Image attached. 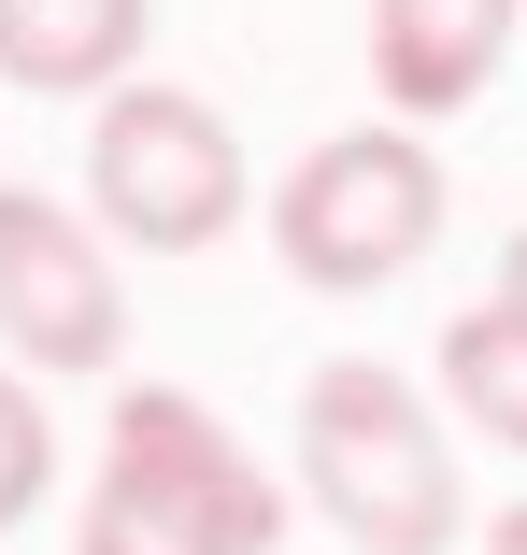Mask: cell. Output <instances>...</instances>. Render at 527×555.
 <instances>
[{"instance_id": "6da1fadb", "label": "cell", "mask_w": 527, "mask_h": 555, "mask_svg": "<svg viewBox=\"0 0 527 555\" xmlns=\"http://www.w3.org/2000/svg\"><path fill=\"white\" fill-rule=\"evenodd\" d=\"M271 541H285V485L243 441L185 385H115V441H100L72 555H271Z\"/></svg>"}, {"instance_id": "7a4b0ae2", "label": "cell", "mask_w": 527, "mask_h": 555, "mask_svg": "<svg viewBox=\"0 0 527 555\" xmlns=\"http://www.w3.org/2000/svg\"><path fill=\"white\" fill-rule=\"evenodd\" d=\"M299 499L357 555H457V456L385 357H329L299 385Z\"/></svg>"}, {"instance_id": "3957f363", "label": "cell", "mask_w": 527, "mask_h": 555, "mask_svg": "<svg viewBox=\"0 0 527 555\" xmlns=\"http://www.w3.org/2000/svg\"><path fill=\"white\" fill-rule=\"evenodd\" d=\"M428 243H442V157H428V129H343V143H313L285 171V199H271V257L299 285H329V299L399 285Z\"/></svg>"}, {"instance_id": "277c9868", "label": "cell", "mask_w": 527, "mask_h": 555, "mask_svg": "<svg viewBox=\"0 0 527 555\" xmlns=\"http://www.w3.org/2000/svg\"><path fill=\"white\" fill-rule=\"evenodd\" d=\"M86 199H100L115 243L200 257V243H229V214H243V143H229V115L200 86H115L100 129H86Z\"/></svg>"}, {"instance_id": "5b68a950", "label": "cell", "mask_w": 527, "mask_h": 555, "mask_svg": "<svg viewBox=\"0 0 527 555\" xmlns=\"http://www.w3.org/2000/svg\"><path fill=\"white\" fill-rule=\"evenodd\" d=\"M0 343L29 371H115V343H129L100 229L72 199H43V185H0Z\"/></svg>"}, {"instance_id": "8992f818", "label": "cell", "mask_w": 527, "mask_h": 555, "mask_svg": "<svg viewBox=\"0 0 527 555\" xmlns=\"http://www.w3.org/2000/svg\"><path fill=\"white\" fill-rule=\"evenodd\" d=\"M527 29V0H371V86H385V115L399 129H442L471 115V100L499 86Z\"/></svg>"}, {"instance_id": "52a82bcc", "label": "cell", "mask_w": 527, "mask_h": 555, "mask_svg": "<svg viewBox=\"0 0 527 555\" xmlns=\"http://www.w3.org/2000/svg\"><path fill=\"white\" fill-rule=\"evenodd\" d=\"M143 15H157V0H0V86L100 100V86L143 57Z\"/></svg>"}, {"instance_id": "ba28073f", "label": "cell", "mask_w": 527, "mask_h": 555, "mask_svg": "<svg viewBox=\"0 0 527 555\" xmlns=\"http://www.w3.org/2000/svg\"><path fill=\"white\" fill-rule=\"evenodd\" d=\"M442 399H457V427H485V441L527 456V313L513 299H485V313L442 327Z\"/></svg>"}, {"instance_id": "9c48e42d", "label": "cell", "mask_w": 527, "mask_h": 555, "mask_svg": "<svg viewBox=\"0 0 527 555\" xmlns=\"http://www.w3.org/2000/svg\"><path fill=\"white\" fill-rule=\"evenodd\" d=\"M43 485H57V413H43L15 371H0V527L43 513Z\"/></svg>"}, {"instance_id": "30bf717a", "label": "cell", "mask_w": 527, "mask_h": 555, "mask_svg": "<svg viewBox=\"0 0 527 555\" xmlns=\"http://www.w3.org/2000/svg\"><path fill=\"white\" fill-rule=\"evenodd\" d=\"M485 555H527V499H513V513H499V527H485Z\"/></svg>"}, {"instance_id": "8fae6325", "label": "cell", "mask_w": 527, "mask_h": 555, "mask_svg": "<svg viewBox=\"0 0 527 555\" xmlns=\"http://www.w3.org/2000/svg\"><path fill=\"white\" fill-rule=\"evenodd\" d=\"M499 299H513V313H527V229H513V257H499Z\"/></svg>"}]
</instances>
